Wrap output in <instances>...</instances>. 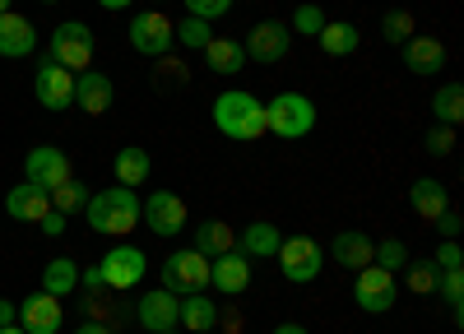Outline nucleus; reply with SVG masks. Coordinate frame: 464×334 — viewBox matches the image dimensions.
<instances>
[{
    "instance_id": "obj_26",
    "label": "nucleus",
    "mask_w": 464,
    "mask_h": 334,
    "mask_svg": "<svg viewBox=\"0 0 464 334\" xmlns=\"http://www.w3.org/2000/svg\"><path fill=\"white\" fill-rule=\"evenodd\" d=\"M316 43L325 56H353L362 47V33L358 24H348V19H325V28L316 33Z\"/></svg>"
},
{
    "instance_id": "obj_1",
    "label": "nucleus",
    "mask_w": 464,
    "mask_h": 334,
    "mask_svg": "<svg viewBox=\"0 0 464 334\" xmlns=\"http://www.w3.org/2000/svg\"><path fill=\"white\" fill-rule=\"evenodd\" d=\"M84 218H89V233H98V237H130L140 223V191H130V186H107V191L89 196Z\"/></svg>"
},
{
    "instance_id": "obj_35",
    "label": "nucleus",
    "mask_w": 464,
    "mask_h": 334,
    "mask_svg": "<svg viewBox=\"0 0 464 334\" xmlns=\"http://www.w3.org/2000/svg\"><path fill=\"white\" fill-rule=\"evenodd\" d=\"M437 288H441L446 307H450V320L459 325V320H464V270H441Z\"/></svg>"
},
{
    "instance_id": "obj_22",
    "label": "nucleus",
    "mask_w": 464,
    "mask_h": 334,
    "mask_svg": "<svg viewBox=\"0 0 464 334\" xmlns=\"http://www.w3.org/2000/svg\"><path fill=\"white\" fill-rule=\"evenodd\" d=\"M400 61H404V70L409 74H422V80H428V74H437V70H446V47L437 43V37H409V43L400 47Z\"/></svg>"
},
{
    "instance_id": "obj_17",
    "label": "nucleus",
    "mask_w": 464,
    "mask_h": 334,
    "mask_svg": "<svg viewBox=\"0 0 464 334\" xmlns=\"http://www.w3.org/2000/svg\"><path fill=\"white\" fill-rule=\"evenodd\" d=\"M5 214L14 223H43L52 214V191H43V186H33V181H19L5 196Z\"/></svg>"
},
{
    "instance_id": "obj_49",
    "label": "nucleus",
    "mask_w": 464,
    "mask_h": 334,
    "mask_svg": "<svg viewBox=\"0 0 464 334\" xmlns=\"http://www.w3.org/2000/svg\"><path fill=\"white\" fill-rule=\"evenodd\" d=\"M0 334H24V329H19V325H5V329H0Z\"/></svg>"
},
{
    "instance_id": "obj_24",
    "label": "nucleus",
    "mask_w": 464,
    "mask_h": 334,
    "mask_svg": "<svg viewBox=\"0 0 464 334\" xmlns=\"http://www.w3.org/2000/svg\"><path fill=\"white\" fill-rule=\"evenodd\" d=\"M205 65L214 74H223V80H232V74L246 70V52H242L237 37H209L205 43Z\"/></svg>"
},
{
    "instance_id": "obj_8",
    "label": "nucleus",
    "mask_w": 464,
    "mask_h": 334,
    "mask_svg": "<svg viewBox=\"0 0 464 334\" xmlns=\"http://www.w3.org/2000/svg\"><path fill=\"white\" fill-rule=\"evenodd\" d=\"M130 47L140 52V56H168L172 47H177V33H172V19L168 14H159V10H140L135 19H130Z\"/></svg>"
},
{
    "instance_id": "obj_38",
    "label": "nucleus",
    "mask_w": 464,
    "mask_h": 334,
    "mask_svg": "<svg viewBox=\"0 0 464 334\" xmlns=\"http://www.w3.org/2000/svg\"><path fill=\"white\" fill-rule=\"evenodd\" d=\"M186 10H190V19L214 24V19H223V14L232 10V0H186Z\"/></svg>"
},
{
    "instance_id": "obj_20",
    "label": "nucleus",
    "mask_w": 464,
    "mask_h": 334,
    "mask_svg": "<svg viewBox=\"0 0 464 334\" xmlns=\"http://www.w3.org/2000/svg\"><path fill=\"white\" fill-rule=\"evenodd\" d=\"M279 242H284V233L275 228V223H269V218H256V223H246V228L237 233L232 251H242L246 260H275V255H279Z\"/></svg>"
},
{
    "instance_id": "obj_18",
    "label": "nucleus",
    "mask_w": 464,
    "mask_h": 334,
    "mask_svg": "<svg viewBox=\"0 0 464 334\" xmlns=\"http://www.w3.org/2000/svg\"><path fill=\"white\" fill-rule=\"evenodd\" d=\"M372 251H376V242L362 228H343L330 242V260H334V265H343V270H353V274L372 265Z\"/></svg>"
},
{
    "instance_id": "obj_39",
    "label": "nucleus",
    "mask_w": 464,
    "mask_h": 334,
    "mask_svg": "<svg viewBox=\"0 0 464 334\" xmlns=\"http://www.w3.org/2000/svg\"><path fill=\"white\" fill-rule=\"evenodd\" d=\"M422 148H428L432 158H446L450 148H455V130H450V126H432L428 139H422Z\"/></svg>"
},
{
    "instance_id": "obj_5",
    "label": "nucleus",
    "mask_w": 464,
    "mask_h": 334,
    "mask_svg": "<svg viewBox=\"0 0 464 334\" xmlns=\"http://www.w3.org/2000/svg\"><path fill=\"white\" fill-rule=\"evenodd\" d=\"M279 270H284V279L288 283H312V279H321V270H325V251H321V242L316 237H306V233H293V237H284L279 242Z\"/></svg>"
},
{
    "instance_id": "obj_42",
    "label": "nucleus",
    "mask_w": 464,
    "mask_h": 334,
    "mask_svg": "<svg viewBox=\"0 0 464 334\" xmlns=\"http://www.w3.org/2000/svg\"><path fill=\"white\" fill-rule=\"evenodd\" d=\"M437 233H441L446 242L459 237V209H441V214H437Z\"/></svg>"
},
{
    "instance_id": "obj_46",
    "label": "nucleus",
    "mask_w": 464,
    "mask_h": 334,
    "mask_svg": "<svg viewBox=\"0 0 464 334\" xmlns=\"http://www.w3.org/2000/svg\"><path fill=\"white\" fill-rule=\"evenodd\" d=\"M74 334H116V325H102V320H84Z\"/></svg>"
},
{
    "instance_id": "obj_12",
    "label": "nucleus",
    "mask_w": 464,
    "mask_h": 334,
    "mask_svg": "<svg viewBox=\"0 0 464 334\" xmlns=\"http://www.w3.org/2000/svg\"><path fill=\"white\" fill-rule=\"evenodd\" d=\"M33 93L47 111H65V107H74V74L65 65H56L52 56H43L33 70Z\"/></svg>"
},
{
    "instance_id": "obj_41",
    "label": "nucleus",
    "mask_w": 464,
    "mask_h": 334,
    "mask_svg": "<svg viewBox=\"0 0 464 334\" xmlns=\"http://www.w3.org/2000/svg\"><path fill=\"white\" fill-rule=\"evenodd\" d=\"M190 80V70L172 56H159V84H186Z\"/></svg>"
},
{
    "instance_id": "obj_9",
    "label": "nucleus",
    "mask_w": 464,
    "mask_h": 334,
    "mask_svg": "<svg viewBox=\"0 0 464 334\" xmlns=\"http://www.w3.org/2000/svg\"><path fill=\"white\" fill-rule=\"evenodd\" d=\"M242 52H246V61H256V65H279V61L293 52V33H288V24H279V19H260V24H251Z\"/></svg>"
},
{
    "instance_id": "obj_30",
    "label": "nucleus",
    "mask_w": 464,
    "mask_h": 334,
    "mask_svg": "<svg viewBox=\"0 0 464 334\" xmlns=\"http://www.w3.org/2000/svg\"><path fill=\"white\" fill-rule=\"evenodd\" d=\"M232 242H237V233H232L223 218H209V223H200V228H196V251L209 255V260H214V255H227Z\"/></svg>"
},
{
    "instance_id": "obj_7",
    "label": "nucleus",
    "mask_w": 464,
    "mask_h": 334,
    "mask_svg": "<svg viewBox=\"0 0 464 334\" xmlns=\"http://www.w3.org/2000/svg\"><path fill=\"white\" fill-rule=\"evenodd\" d=\"M395 297H400V274L381 270V265L358 270V279H353V302H358L367 316H385V311H395Z\"/></svg>"
},
{
    "instance_id": "obj_53",
    "label": "nucleus",
    "mask_w": 464,
    "mask_h": 334,
    "mask_svg": "<svg viewBox=\"0 0 464 334\" xmlns=\"http://www.w3.org/2000/svg\"><path fill=\"white\" fill-rule=\"evenodd\" d=\"M205 334H218V329H205Z\"/></svg>"
},
{
    "instance_id": "obj_44",
    "label": "nucleus",
    "mask_w": 464,
    "mask_h": 334,
    "mask_svg": "<svg viewBox=\"0 0 464 334\" xmlns=\"http://www.w3.org/2000/svg\"><path fill=\"white\" fill-rule=\"evenodd\" d=\"M80 288H84V292H102V288H107V283H102V270H98V265H93V270H80Z\"/></svg>"
},
{
    "instance_id": "obj_36",
    "label": "nucleus",
    "mask_w": 464,
    "mask_h": 334,
    "mask_svg": "<svg viewBox=\"0 0 464 334\" xmlns=\"http://www.w3.org/2000/svg\"><path fill=\"white\" fill-rule=\"evenodd\" d=\"M172 33H177V43H181L186 52H205V43L214 37V24H205V19H181Z\"/></svg>"
},
{
    "instance_id": "obj_4",
    "label": "nucleus",
    "mask_w": 464,
    "mask_h": 334,
    "mask_svg": "<svg viewBox=\"0 0 464 334\" xmlns=\"http://www.w3.org/2000/svg\"><path fill=\"white\" fill-rule=\"evenodd\" d=\"M47 56L56 65H65L70 74H84L93 65V28L80 24V19H65L52 28V43H47Z\"/></svg>"
},
{
    "instance_id": "obj_33",
    "label": "nucleus",
    "mask_w": 464,
    "mask_h": 334,
    "mask_svg": "<svg viewBox=\"0 0 464 334\" xmlns=\"http://www.w3.org/2000/svg\"><path fill=\"white\" fill-rule=\"evenodd\" d=\"M321 28H325V10L312 5V0H302V5L288 14V33H293V37H316Z\"/></svg>"
},
{
    "instance_id": "obj_51",
    "label": "nucleus",
    "mask_w": 464,
    "mask_h": 334,
    "mask_svg": "<svg viewBox=\"0 0 464 334\" xmlns=\"http://www.w3.org/2000/svg\"><path fill=\"white\" fill-rule=\"evenodd\" d=\"M163 334H181V329H163Z\"/></svg>"
},
{
    "instance_id": "obj_23",
    "label": "nucleus",
    "mask_w": 464,
    "mask_h": 334,
    "mask_svg": "<svg viewBox=\"0 0 464 334\" xmlns=\"http://www.w3.org/2000/svg\"><path fill=\"white\" fill-rule=\"evenodd\" d=\"M409 205H413V214H418L422 223H437V214L450 209V191H446L437 177H418V181L409 186Z\"/></svg>"
},
{
    "instance_id": "obj_2",
    "label": "nucleus",
    "mask_w": 464,
    "mask_h": 334,
    "mask_svg": "<svg viewBox=\"0 0 464 334\" xmlns=\"http://www.w3.org/2000/svg\"><path fill=\"white\" fill-rule=\"evenodd\" d=\"M214 126L237 144H251V139L269 135L265 130V102L246 89H227V93L214 98Z\"/></svg>"
},
{
    "instance_id": "obj_15",
    "label": "nucleus",
    "mask_w": 464,
    "mask_h": 334,
    "mask_svg": "<svg viewBox=\"0 0 464 334\" xmlns=\"http://www.w3.org/2000/svg\"><path fill=\"white\" fill-rule=\"evenodd\" d=\"M61 325H65L61 297H52V292H28L24 302H19V329H24V334H61Z\"/></svg>"
},
{
    "instance_id": "obj_28",
    "label": "nucleus",
    "mask_w": 464,
    "mask_h": 334,
    "mask_svg": "<svg viewBox=\"0 0 464 334\" xmlns=\"http://www.w3.org/2000/svg\"><path fill=\"white\" fill-rule=\"evenodd\" d=\"M43 292H52V297H65L70 292H80V265H74L70 255H56V260H47V270H43Z\"/></svg>"
},
{
    "instance_id": "obj_21",
    "label": "nucleus",
    "mask_w": 464,
    "mask_h": 334,
    "mask_svg": "<svg viewBox=\"0 0 464 334\" xmlns=\"http://www.w3.org/2000/svg\"><path fill=\"white\" fill-rule=\"evenodd\" d=\"M116 89L102 70H84V74H74V107L89 111V117H102V111L111 107Z\"/></svg>"
},
{
    "instance_id": "obj_54",
    "label": "nucleus",
    "mask_w": 464,
    "mask_h": 334,
    "mask_svg": "<svg viewBox=\"0 0 464 334\" xmlns=\"http://www.w3.org/2000/svg\"><path fill=\"white\" fill-rule=\"evenodd\" d=\"M153 5H163V0H153Z\"/></svg>"
},
{
    "instance_id": "obj_45",
    "label": "nucleus",
    "mask_w": 464,
    "mask_h": 334,
    "mask_svg": "<svg viewBox=\"0 0 464 334\" xmlns=\"http://www.w3.org/2000/svg\"><path fill=\"white\" fill-rule=\"evenodd\" d=\"M5 325H19V307L0 297V329H5Z\"/></svg>"
},
{
    "instance_id": "obj_11",
    "label": "nucleus",
    "mask_w": 464,
    "mask_h": 334,
    "mask_svg": "<svg viewBox=\"0 0 464 334\" xmlns=\"http://www.w3.org/2000/svg\"><path fill=\"white\" fill-rule=\"evenodd\" d=\"M102 283L111 288V292H126V288H135L144 274H149V260H144V251L140 246H130V242H116L107 255H102Z\"/></svg>"
},
{
    "instance_id": "obj_13",
    "label": "nucleus",
    "mask_w": 464,
    "mask_h": 334,
    "mask_svg": "<svg viewBox=\"0 0 464 334\" xmlns=\"http://www.w3.org/2000/svg\"><path fill=\"white\" fill-rule=\"evenodd\" d=\"M70 177H74V172H70L65 148H56V144H37V148H28V158H24V181L43 186V191H56V186H65Z\"/></svg>"
},
{
    "instance_id": "obj_25",
    "label": "nucleus",
    "mask_w": 464,
    "mask_h": 334,
    "mask_svg": "<svg viewBox=\"0 0 464 334\" xmlns=\"http://www.w3.org/2000/svg\"><path fill=\"white\" fill-rule=\"evenodd\" d=\"M177 325H181V329H190V334L218 329V307H214V297H209V292H190V297H181Z\"/></svg>"
},
{
    "instance_id": "obj_37",
    "label": "nucleus",
    "mask_w": 464,
    "mask_h": 334,
    "mask_svg": "<svg viewBox=\"0 0 464 334\" xmlns=\"http://www.w3.org/2000/svg\"><path fill=\"white\" fill-rule=\"evenodd\" d=\"M409 274V288L418 292V297H428V292H437V279H441V270L432 265V260H409V265H404Z\"/></svg>"
},
{
    "instance_id": "obj_31",
    "label": "nucleus",
    "mask_w": 464,
    "mask_h": 334,
    "mask_svg": "<svg viewBox=\"0 0 464 334\" xmlns=\"http://www.w3.org/2000/svg\"><path fill=\"white\" fill-rule=\"evenodd\" d=\"M89 196H93L89 186H84L80 177H70L65 186H56V191H52V209H56V214H65V218H70V214H84Z\"/></svg>"
},
{
    "instance_id": "obj_32",
    "label": "nucleus",
    "mask_w": 464,
    "mask_h": 334,
    "mask_svg": "<svg viewBox=\"0 0 464 334\" xmlns=\"http://www.w3.org/2000/svg\"><path fill=\"white\" fill-rule=\"evenodd\" d=\"M381 37L391 47H404L409 37H418V19L409 14V10H385V19H381Z\"/></svg>"
},
{
    "instance_id": "obj_50",
    "label": "nucleus",
    "mask_w": 464,
    "mask_h": 334,
    "mask_svg": "<svg viewBox=\"0 0 464 334\" xmlns=\"http://www.w3.org/2000/svg\"><path fill=\"white\" fill-rule=\"evenodd\" d=\"M0 14H10V0H0Z\"/></svg>"
},
{
    "instance_id": "obj_14",
    "label": "nucleus",
    "mask_w": 464,
    "mask_h": 334,
    "mask_svg": "<svg viewBox=\"0 0 464 334\" xmlns=\"http://www.w3.org/2000/svg\"><path fill=\"white\" fill-rule=\"evenodd\" d=\"M177 311H181V297L177 292L149 288V292H140L130 320H140V329H149V334H163V329H177Z\"/></svg>"
},
{
    "instance_id": "obj_16",
    "label": "nucleus",
    "mask_w": 464,
    "mask_h": 334,
    "mask_svg": "<svg viewBox=\"0 0 464 334\" xmlns=\"http://www.w3.org/2000/svg\"><path fill=\"white\" fill-rule=\"evenodd\" d=\"M209 288L223 292V297H242L251 288V260L242 251H227V255H214L209 260Z\"/></svg>"
},
{
    "instance_id": "obj_40",
    "label": "nucleus",
    "mask_w": 464,
    "mask_h": 334,
    "mask_svg": "<svg viewBox=\"0 0 464 334\" xmlns=\"http://www.w3.org/2000/svg\"><path fill=\"white\" fill-rule=\"evenodd\" d=\"M432 265H437V270H464V251H459V242H441L437 255H432Z\"/></svg>"
},
{
    "instance_id": "obj_29",
    "label": "nucleus",
    "mask_w": 464,
    "mask_h": 334,
    "mask_svg": "<svg viewBox=\"0 0 464 334\" xmlns=\"http://www.w3.org/2000/svg\"><path fill=\"white\" fill-rule=\"evenodd\" d=\"M432 117H437V126H450V130H459V121H464V84H441L437 93H432Z\"/></svg>"
},
{
    "instance_id": "obj_6",
    "label": "nucleus",
    "mask_w": 464,
    "mask_h": 334,
    "mask_svg": "<svg viewBox=\"0 0 464 334\" xmlns=\"http://www.w3.org/2000/svg\"><path fill=\"white\" fill-rule=\"evenodd\" d=\"M163 288H168V292H177V297L209 292V255H200L196 246L172 251V255L163 260Z\"/></svg>"
},
{
    "instance_id": "obj_43",
    "label": "nucleus",
    "mask_w": 464,
    "mask_h": 334,
    "mask_svg": "<svg viewBox=\"0 0 464 334\" xmlns=\"http://www.w3.org/2000/svg\"><path fill=\"white\" fill-rule=\"evenodd\" d=\"M65 223H70V218H65V214H56V209H52V214H47V218H43V223H37V228H43V237H61V233H65Z\"/></svg>"
},
{
    "instance_id": "obj_3",
    "label": "nucleus",
    "mask_w": 464,
    "mask_h": 334,
    "mask_svg": "<svg viewBox=\"0 0 464 334\" xmlns=\"http://www.w3.org/2000/svg\"><path fill=\"white\" fill-rule=\"evenodd\" d=\"M265 130L279 139H306L316 130V102L306 93H275L265 102Z\"/></svg>"
},
{
    "instance_id": "obj_34",
    "label": "nucleus",
    "mask_w": 464,
    "mask_h": 334,
    "mask_svg": "<svg viewBox=\"0 0 464 334\" xmlns=\"http://www.w3.org/2000/svg\"><path fill=\"white\" fill-rule=\"evenodd\" d=\"M409 260H413V255H409V246H404L400 237H385V242H376V251H372V265L391 270V274H400Z\"/></svg>"
},
{
    "instance_id": "obj_27",
    "label": "nucleus",
    "mask_w": 464,
    "mask_h": 334,
    "mask_svg": "<svg viewBox=\"0 0 464 334\" xmlns=\"http://www.w3.org/2000/svg\"><path fill=\"white\" fill-rule=\"evenodd\" d=\"M111 172H116V186H130V191H140V186L149 181V172H153V163H149V154L140 144H126L121 154L111 158Z\"/></svg>"
},
{
    "instance_id": "obj_48",
    "label": "nucleus",
    "mask_w": 464,
    "mask_h": 334,
    "mask_svg": "<svg viewBox=\"0 0 464 334\" xmlns=\"http://www.w3.org/2000/svg\"><path fill=\"white\" fill-rule=\"evenodd\" d=\"M98 5H102V10H116V14H121V10H130V5H135V0H98Z\"/></svg>"
},
{
    "instance_id": "obj_10",
    "label": "nucleus",
    "mask_w": 464,
    "mask_h": 334,
    "mask_svg": "<svg viewBox=\"0 0 464 334\" xmlns=\"http://www.w3.org/2000/svg\"><path fill=\"white\" fill-rule=\"evenodd\" d=\"M140 218H144V228L153 237H181L186 228V200L177 191H153L149 200H140Z\"/></svg>"
},
{
    "instance_id": "obj_52",
    "label": "nucleus",
    "mask_w": 464,
    "mask_h": 334,
    "mask_svg": "<svg viewBox=\"0 0 464 334\" xmlns=\"http://www.w3.org/2000/svg\"><path fill=\"white\" fill-rule=\"evenodd\" d=\"M43 5H56V0H43Z\"/></svg>"
},
{
    "instance_id": "obj_47",
    "label": "nucleus",
    "mask_w": 464,
    "mask_h": 334,
    "mask_svg": "<svg viewBox=\"0 0 464 334\" xmlns=\"http://www.w3.org/2000/svg\"><path fill=\"white\" fill-rule=\"evenodd\" d=\"M269 334H312V329H306V325H297V320H284V325H275Z\"/></svg>"
},
{
    "instance_id": "obj_19",
    "label": "nucleus",
    "mask_w": 464,
    "mask_h": 334,
    "mask_svg": "<svg viewBox=\"0 0 464 334\" xmlns=\"http://www.w3.org/2000/svg\"><path fill=\"white\" fill-rule=\"evenodd\" d=\"M37 52V28H33V19H24V14H0V56L5 61H24V56H33Z\"/></svg>"
}]
</instances>
